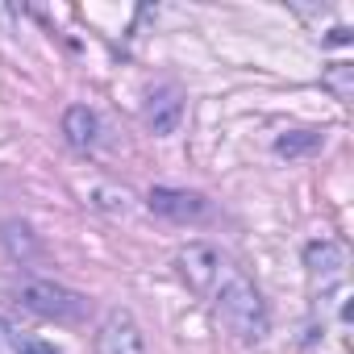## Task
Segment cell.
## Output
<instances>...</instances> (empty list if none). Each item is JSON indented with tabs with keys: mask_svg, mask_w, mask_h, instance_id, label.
Here are the masks:
<instances>
[{
	"mask_svg": "<svg viewBox=\"0 0 354 354\" xmlns=\"http://www.w3.org/2000/svg\"><path fill=\"white\" fill-rule=\"evenodd\" d=\"M304 267H308V279L325 292V288H333V283L342 279V271H346V250H342L337 242H329V238L308 242V246H304Z\"/></svg>",
	"mask_w": 354,
	"mask_h": 354,
	"instance_id": "7",
	"label": "cell"
},
{
	"mask_svg": "<svg viewBox=\"0 0 354 354\" xmlns=\"http://www.w3.org/2000/svg\"><path fill=\"white\" fill-rule=\"evenodd\" d=\"M205 300L213 304V313L221 317V325L230 333H238L242 342H263L267 329H271V317H267V304L259 296V288L238 271V267H221V275L213 279V288L205 292Z\"/></svg>",
	"mask_w": 354,
	"mask_h": 354,
	"instance_id": "1",
	"label": "cell"
},
{
	"mask_svg": "<svg viewBox=\"0 0 354 354\" xmlns=\"http://www.w3.org/2000/svg\"><path fill=\"white\" fill-rule=\"evenodd\" d=\"M63 138H67L71 150H92L96 138H100V117L88 104H71L63 113Z\"/></svg>",
	"mask_w": 354,
	"mask_h": 354,
	"instance_id": "8",
	"label": "cell"
},
{
	"mask_svg": "<svg viewBox=\"0 0 354 354\" xmlns=\"http://www.w3.org/2000/svg\"><path fill=\"white\" fill-rule=\"evenodd\" d=\"M96 354H150L146 333L129 308H113L96 333Z\"/></svg>",
	"mask_w": 354,
	"mask_h": 354,
	"instance_id": "3",
	"label": "cell"
},
{
	"mask_svg": "<svg viewBox=\"0 0 354 354\" xmlns=\"http://www.w3.org/2000/svg\"><path fill=\"white\" fill-rule=\"evenodd\" d=\"M0 238H5V250L13 263L30 267V263H42V242L34 238V230L26 221H5V230H0Z\"/></svg>",
	"mask_w": 354,
	"mask_h": 354,
	"instance_id": "9",
	"label": "cell"
},
{
	"mask_svg": "<svg viewBox=\"0 0 354 354\" xmlns=\"http://www.w3.org/2000/svg\"><path fill=\"white\" fill-rule=\"evenodd\" d=\"M321 84H325L337 100H350V96H354V67H350V63H329L325 75H321Z\"/></svg>",
	"mask_w": 354,
	"mask_h": 354,
	"instance_id": "11",
	"label": "cell"
},
{
	"mask_svg": "<svg viewBox=\"0 0 354 354\" xmlns=\"http://www.w3.org/2000/svg\"><path fill=\"white\" fill-rule=\"evenodd\" d=\"M225 263H230V259H225L221 250L205 246V242H192V246H184L180 254H175V267H180L184 283H188L196 296H205V292L213 288V279L221 275V267H225Z\"/></svg>",
	"mask_w": 354,
	"mask_h": 354,
	"instance_id": "4",
	"label": "cell"
},
{
	"mask_svg": "<svg viewBox=\"0 0 354 354\" xmlns=\"http://www.w3.org/2000/svg\"><path fill=\"white\" fill-rule=\"evenodd\" d=\"M9 342H13V354H59V346H55V342L34 337V333H13Z\"/></svg>",
	"mask_w": 354,
	"mask_h": 354,
	"instance_id": "12",
	"label": "cell"
},
{
	"mask_svg": "<svg viewBox=\"0 0 354 354\" xmlns=\"http://www.w3.org/2000/svg\"><path fill=\"white\" fill-rule=\"evenodd\" d=\"M17 300L21 308H30L34 317H46V321H63V325H80L88 321L92 313V300L75 288H63L55 279H26L17 288Z\"/></svg>",
	"mask_w": 354,
	"mask_h": 354,
	"instance_id": "2",
	"label": "cell"
},
{
	"mask_svg": "<svg viewBox=\"0 0 354 354\" xmlns=\"http://www.w3.org/2000/svg\"><path fill=\"white\" fill-rule=\"evenodd\" d=\"M146 205H150V213H158L167 221H180V225L209 217V201L201 192H184V188H150Z\"/></svg>",
	"mask_w": 354,
	"mask_h": 354,
	"instance_id": "5",
	"label": "cell"
},
{
	"mask_svg": "<svg viewBox=\"0 0 354 354\" xmlns=\"http://www.w3.org/2000/svg\"><path fill=\"white\" fill-rule=\"evenodd\" d=\"M350 38H354V34H350V30H346V26H337V30H333V34H329V38H325V42H333V46H346V42H350Z\"/></svg>",
	"mask_w": 354,
	"mask_h": 354,
	"instance_id": "13",
	"label": "cell"
},
{
	"mask_svg": "<svg viewBox=\"0 0 354 354\" xmlns=\"http://www.w3.org/2000/svg\"><path fill=\"white\" fill-rule=\"evenodd\" d=\"M142 121L150 125V133H158V138H167V133H175L180 129V121H184V92L180 88H154L150 92V100H146V109H142Z\"/></svg>",
	"mask_w": 354,
	"mask_h": 354,
	"instance_id": "6",
	"label": "cell"
},
{
	"mask_svg": "<svg viewBox=\"0 0 354 354\" xmlns=\"http://www.w3.org/2000/svg\"><path fill=\"white\" fill-rule=\"evenodd\" d=\"M321 133L317 129H288V133H279L275 138V154H283V158H300V154H313V150H321Z\"/></svg>",
	"mask_w": 354,
	"mask_h": 354,
	"instance_id": "10",
	"label": "cell"
}]
</instances>
